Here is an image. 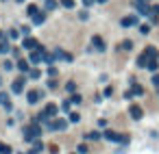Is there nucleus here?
I'll list each match as a JSON object with an SVG mask.
<instances>
[{
	"label": "nucleus",
	"instance_id": "obj_1",
	"mask_svg": "<svg viewBox=\"0 0 159 154\" xmlns=\"http://www.w3.org/2000/svg\"><path fill=\"white\" fill-rule=\"evenodd\" d=\"M39 135H42L39 124H35V122H33L31 126H26V128H24V139H26V141H31V143H33L35 139H39Z\"/></svg>",
	"mask_w": 159,
	"mask_h": 154
},
{
	"label": "nucleus",
	"instance_id": "obj_2",
	"mask_svg": "<svg viewBox=\"0 0 159 154\" xmlns=\"http://www.w3.org/2000/svg\"><path fill=\"white\" fill-rule=\"evenodd\" d=\"M102 137H105L107 141H122V143H129L127 135H118V133H113V130H102Z\"/></svg>",
	"mask_w": 159,
	"mask_h": 154
},
{
	"label": "nucleus",
	"instance_id": "obj_3",
	"mask_svg": "<svg viewBox=\"0 0 159 154\" xmlns=\"http://www.w3.org/2000/svg\"><path fill=\"white\" fill-rule=\"evenodd\" d=\"M44 57H46V50L39 46L37 50H33L31 52V63H39V61H44Z\"/></svg>",
	"mask_w": 159,
	"mask_h": 154
},
{
	"label": "nucleus",
	"instance_id": "obj_4",
	"mask_svg": "<svg viewBox=\"0 0 159 154\" xmlns=\"http://www.w3.org/2000/svg\"><path fill=\"white\" fill-rule=\"evenodd\" d=\"M92 48H94V50H105V39H102L100 35H94L92 37Z\"/></svg>",
	"mask_w": 159,
	"mask_h": 154
},
{
	"label": "nucleus",
	"instance_id": "obj_5",
	"mask_svg": "<svg viewBox=\"0 0 159 154\" xmlns=\"http://www.w3.org/2000/svg\"><path fill=\"white\" fill-rule=\"evenodd\" d=\"M129 113H131L133 119H142V117H144V111H142V106H138V104H131Z\"/></svg>",
	"mask_w": 159,
	"mask_h": 154
},
{
	"label": "nucleus",
	"instance_id": "obj_6",
	"mask_svg": "<svg viewBox=\"0 0 159 154\" xmlns=\"http://www.w3.org/2000/svg\"><path fill=\"white\" fill-rule=\"evenodd\" d=\"M120 24H122L124 28H129V26H138V15H129V18H122V20H120Z\"/></svg>",
	"mask_w": 159,
	"mask_h": 154
},
{
	"label": "nucleus",
	"instance_id": "obj_7",
	"mask_svg": "<svg viewBox=\"0 0 159 154\" xmlns=\"http://www.w3.org/2000/svg\"><path fill=\"white\" fill-rule=\"evenodd\" d=\"M11 91L13 93H22L24 91V78H18V80L11 82Z\"/></svg>",
	"mask_w": 159,
	"mask_h": 154
},
{
	"label": "nucleus",
	"instance_id": "obj_8",
	"mask_svg": "<svg viewBox=\"0 0 159 154\" xmlns=\"http://www.w3.org/2000/svg\"><path fill=\"white\" fill-rule=\"evenodd\" d=\"M11 50V46H9V41H7V35H2V31H0V54H4V52H9Z\"/></svg>",
	"mask_w": 159,
	"mask_h": 154
},
{
	"label": "nucleus",
	"instance_id": "obj_9",
	"mask_svg": "<svg viewBox=\"0 0 159 154\" xmlns=\"http://www.w3.org/2000/svg\"><path fill=\"white\" fill-rule=\"evenodd\" d=\"M142 93H144V89H142L140 85H133V87H131V89H129L127 93H124V98H133V96H142Z\"/></svg>",
	"mask_w": 159,
	"mask_h": 154
},
{
	"label": "nucleus",
	"instance_id": "obj_10",
	"mask_svg": "<svg viewBox=\"0 0 159 154\" xmlns=\"http://www.w3.org/2000/svg\"><path fill=\"white\" fill-rule=\"evenodd\" d=\"M24 48H26V50H31V48L37 50V48H39V41L33 39V37H26V39H24Z\"/></svg>",
	"mask_w": 159,
	"mask_h": 154
},
{
	"label": "nucleus",
	"instance_id": "obj_11",
	"mask_svg": "<svg viewBox=\"0 0 159 154\" xmlns=\"http://www.w3.org/2000/svg\"><path fill=\"white\" fill-rule=\"evenodd\" d=\"M0 106H4L7 111H11V100H9V96L4 91H0Z\"/></svg>",
	"mask_w": 159,
	"mask_h": 154
},
{
	"label": "nucleus",
	"instance_id": "obj_12",
	"mask_svg": "<svg viewBox=\"0 0 159 154\" xmlns=\"http://www.w3.org/2000/svg\"><path fill=\"white\" fill-rule=\"evenodd\" d=\"M52 126H54V130H65L68 128V119H61V117H57L52 122Z\"/></svg>",
	"mask_w": 159,
	"mask_h": 154
},
{
	"label": "nucleus",
	"instance_id": "obj_13",
	"mask_svg": "<svg viewBox=\"0 0 159 154\" xmlns=\"http://www.w3.org/2000/svg\"><path fill=\"white\" fill-rule=\"evenodd\" d=\"M26 98H29V104H37V100L42 98V93L39 91H29V93H26Z\"/></svg>",
	"mask_w": 159,
	"mask_h": 154
},
{
	"label": "nucleus",
	"instance_id": "obj_14",
	"mask_svg": "<svg viewBox=\"0 0 159 154\" xmlns=\"http://www.w3.org/2000/svg\"><path fill=\"white\" fill-rule=\"evenodd\" d=\"M135 9H138L140 15H148V13H150V9L146 7V2H135Z\"/></svg>",
	"mask_w": 159,
	"mask_h": 154
},
{
	"label": "nucleus",
	"instance_id": "obj_15",
	"mask_svg": "<svg viewBox=\"0 0 159 154\" xmlns=\"http://www.w3.org/2000/svg\"><path fill=\"white\" fill-rule=\"evenodd\" d=\"M144 54H146L148 59H159V50H157V48H153V46H148V48H146V50H144Z\"/></svg>",
	"mask_w": 159,
	"mask_h": 154
},
{
	"label": "nucleus",
	"instance_id": "obj_16",
	"mask_svg": "<svg viewBox=\"0 0 159 154\" xmlns=\"http://www.w3.org/2000/svg\"><path fill=\"white\" fill-rule=\"evenodd\" d=\"M33 24H44V22H46V13H44V11H39V13L37 15H33Z\"/></svg>",
	"mask_w": 159,
	"mask_h": 154
},
{
	"label": "nucleus",
	"instance_id": "obj_17",
	"mask_svg": "<svg viewBox=\"0 0 159 154\" xmlns=\"http://www.w3.org/2000/svg\"><path fill=\"white\" fill-rule=\"evenodd\" d=\"M15 67H18L20 72H29V61H24V59H18V63H15Z\"/></svg>",
	"mask_w": 159,
	"mask_h": 154
},
{
	"label": "nucleus",
	"instance_id": "obj_18",
	"mask_svg": "<svg viewBox=\"0 0 159 154\" xmlns=\"http://www.w3.org/2000/svg\"><path fill=\"white\" fill-rule=\"evenodd\" d=\"M57 111H59V109H57V104H48V106H46V111H44V113H46L48 117H54V115H57Z\"/></svg>",
	"mask_w": 159,
	"mask_h": 154
},
{
	"label": "nucleus",
	"instance_id": "obj_19",
	"mask_svg": "<svg viewBox=\"0 0 159 154\" xmlns=\"http://www.w3.org/2000/svg\"><path fill=\"white\" fill-rule=\"evenodd\" d=\"M131 48H133V41H131V39H124V41L118 46V50H124V52H129Z\"/></svg>",
	"mask_w": 159,
	"mask_h": 154
},
{
	"label": "nucleus",
	"instance_id": "obj_20",
	"mask_svg": "<svg viewBox=\"0 0 159 154\" xmlns=\"http://www.w3.org/2000/svg\"><path fill=\"white\" fill-rule=\"evenodd\" d=\"M148 61H150V59H148V57H146V54H144V52H142V54H140V57H138V67H146V65H148Z\"/></svg>",
	"mask_w": 159,
	"mask_h": 154
},
{
	"label": "nucleus",
	"instance_id": "obj_21",
	"mask_svg": "<svg viewBox=\"0 0 159 154\" xmlns=\"http://www.w3.org/2000/svg\"><path fill=\"white\" fill-rule=\"evenodd\" d=\"M157 67H159V59H150L146 65V70H150V72H157Z\"/></svg>",
	"mask_w": 159,
	"mask_h": 154
},
{
	"label": "nucleus",
	"instance_id": "obj_22",
	"mask_svg": "<svg viewBox=\"0 0 159 154\" xmlns=\"http://www.w3.org/2000/svg\"><path fill=\"white\" fill-rule=\"evenodd\" d=\"M0 154H13V150H11V145H7V143L0 141Z\"/></svg>",
	"mask_w": 159,
	"mask_h": 154
},
{
	"label": "nucleus",
	"instance_id": "obj_23",
	"mask_svg": "<svg viewBox=\"0 0 159 154\" xmlns=\"http://www.w3.org/2000/svg\"><path fill=\"white\" fill-rule=\"evenodd\" d=\"M100 137H102L100 133H87V135H85V139H90V141H98Z\"/></svg>",
	"mask_w": 159,
	"mask_h": 154
},
{
	"label": "nucleus",
	"instance_id": "obj_24",
	"mask_svg": "<svg viewBox=\"0 0 159 154\" xmlns=\"http://www.w3.org/2000/svg\"><path fill=\"white\" fill-rule=\"evenodd\" d=\"M68 100H70V104H81V96H79V93H72Z\"/></svg>",
	"mask_w": 159,
	"mask_h": 154
},
{
	"label": "nucleus",
	"instance_id": "obj_25",
	"mask_svg": "<svg viewBox=\"0 0 159 154\" xmlns=\"http://www.w3.org/2000/svg\"><path fill=\"white\" fill-rule=\"evenodd\" d=\"M26 13H29V15H31V18H33V15H37V13H39V9H37V7H35V4H31V7H29V9H26Z\"/></svg>",
	"mask_w": 159,
	"mask_h": 154
},
{
	"label": "nucleus",
	"instance_id": "obj_26",
	"mask_svg": "<svg viewBox=\"0 0 159 154\" xmlns=\"http://www.w3.org/2000/svg\"><path fill=\"white\" fill-rule=\"evenodd\" d=\"M76 152H79V154H87V152H90V148H87V143H81L79 148H76Z\"/></svg>",
	"mask_w": 159,
	"mask_h": 154
},
{
	"label": "nucleus",
	"instance_id": "obj_27",
	"mask_svg": "<svg viewBox=\"0 0 159 154\" xmlns=\"http://www.w3.org/2000/svg\"><path fill=\"white\" fill-rule=\"evenodd\" d=\"M65 89H68V93H74V91H76V82H72V80H70L68 85H65Z\"/></svg>",
	"mask_w": 159,
	"mask_h": 154
},
{
	"label": "nucleus",
	"instance_id": "obj_28",
	"mask_svg": "<svg viewBox=\"0 0 159 154\" xmlns=\"http://www.w3.org/2000/svg\"><path fill=\"white\" fill-rule=\"evenodd\" d=\"M140 33H142V35H148V33H150V26H148V24H142V26H140Z\"/></svg>",
	"mask_w": 159,
	"mask_h": 154
},
{
	"label": "nucleus",
	"instance_id": "obj_29",
	"mask_svg": "<svg viewBox=\"0 0 159 154\" xmlns=\"http://www.w3.org/2000/svg\"><path fill=\"white\" fill-rule=\"evenodd\" d=\"M70 122H72V124H79V122H81L79 113H70Z\"/></svg>",
	"mask_w": 159,
	"mask_h": 154
},
{
	"label": "nucleus",
	"instance_id": "obj_30",
	"mask_svg": "<svg viewBox=\"0 0 159 154\" xmlns=\"http://www.w3.org/2000/svg\"><path fill=\"white\" fill-rule=\"evenodd\" d=\"M61 4H63L65 9H72L74 7V0H61Z\"/></svg>",
	"mask_w": 159,
	"mask_h": 154
},
{
	"label": "nucleus",
	"instance_id": "obj_31",
	"mask_svg": "<svg viewBox=\"0 0 159 154\" xmlns=\"http://www.w3.org/2000/svg\"><path fill=\"white\" fill-rule=\"evenodd\" d=\"M42 148H44V145H42V141H39V139H35V141H33V150H37V152H39Z\"/></svg>",
	"mask_w": 159,
	"mask_h": 154
},
{
	"label": "nucleus",
	"instance_id": "obj_32",
	"mask_svg": "<svg viewBox=\"0 0 159 154\" xmlns=\"http://www.w3.org/2000/svg\"><path fill=\"white\" fill-rule=\"evenodd\" d=\"M54 7H57V0H46V9H54Z\"/></svg>",
	"mask_w": 159,
	"mask_h": 154
},
{
	"label": "nucleus",
	"instance_id": "obj_33",
	"mask_svg": "<svg viewBox=\"0 0 159 154\" xmlns=\"http://www.w3.org/2000/svg\"><path fill=\"white\" fill-rule=\"evenodd\" d=\"M18 37H20V33L15 31V28H13V31H9V39H18Z\"/></svg>",
	"mask_w": 159,
	"mask_h": 154
},
{
	"label": "nucleus",
	"instance_id": "obj_34",
	"mask_svg": "<svg viewBox=\"0 0 159 154\" xmlns=\"http://www.w3.org/2000/svg\"><path fill=\"white\" fill-rule=\"evenodd\" d=\"M48 87H50V89H57V87H59V82H57V80H54V78H52L50 82H48Z\"/></svg>",
	"mask_w": 159,
	"mask_h": 154
},
{
	"label": "nucleus",
	"instance_id": "obj_35",
	"mask_svg": "<svg viewBox=\"0 0 159 154\" xmlns=\"http://www.w3.org/2000/svg\"><path fill=\"white\" fill-rule=\"evenodd\" d=\"M61 109H63V111H65V113H68V111H70V100H65V102L61 104Z\"/></svg>",
	"mask_w": 159,
	"mask_h": 154
},
{
	"label": "nucleus",
	"instance_id": "obj_36",
	"mask_svg": "<svg viewBox=\"0 0 159 154\" xmlns=\"http://www.w3.org/2000/svg\"><path fill=\"white\" fill-rule=\"evenodd\" d=\"M2 67H4V70H13V63H11V61H4Z\"/></svg>",
	"mask_w": 159,
	"mask_h": 154
},
{
	"label": "nucleus",
	"instance_id": "obj_37",
	"mask_svg": "<svg viewBox=\"0 0 159 154\" xmlns=\"http://www.w3.org/2000/svg\"><path fill=\"white\" fill-rule=\"evenodd\" d=\"M46 74H48V76H57V70H54V67H48Z\"/></svg>",
	"mask_w": 159,
	"mask_h": 154
},
{
	"label": "nucleus",
	"instance_id": "obj_38",
	"mask_svg": "<svg viewBox=\"0 0 159 154\" xmlns=\"http://www.w3.org/2000/svg\"><path fill=\"white\" fill-rule=\"evenodd\" d=\"M153 85L159 87V74H153Z\"/></svg>",
	"mask_w": 159,
	"mask_h": 154
},
{
	"label": "nucleus",
	"instance_id": "obj_39",
	"mask_svg": "<svg viewBox=\"0 0 159 154\" xmlns=\"http://www.w3.org/2000/svg\"><path fill=\"white\" fill-rule=\"evenodd\" d=\"M31 78H39V70H33V72H31Z\"/></svg>",
	"mask_w": 159,
	"mask_h": 154
},
{
	"label": "nucleus",
	"instance_id": "obj_40",
	"mask_svg": "<svg viewBox=\"0 0 159 154\" xmlns=\"http://www.w3.org/2000/svg\"><path fill=\"white\" fill-rule=\"evenodd\" d=\"M79 18H81V20H87V18H90V13H87V11H81Z\"/></svg>",
	"mask_w": 159,
	"mask_h": 154
},
{
	"label": "nucleus",
	"instance_id": "obj_41",
	"mask_svg": "<svg viewBox=\"0 0 159 154\" xmlns=\"http://www.w3.org/2000/svg\"><path fill=\"white\" fill-rule=\"evenodd\" d=\"M48 152H50V154H57V145H48Z\"/></svg>",
	"mask_w": 159,
	"mask_h": 154
},
{
	"label": "nucleus",
	"instance_id": "obj_42",
	"mask_svg": "<svg viewBox=\"0 0 159 154\" xmlns=\"http://www.w3.org/2000/svg\"><path fill=\"white\" fill-rule=\"evenodd\" d=\"M96 0H83V7H90V4H94Z\"/></svg>",
	"mask_w": 159,
	"mask_h": 154
},
{
	"label": "nucleus",
	"instance_id": "obj_43",
	"mask_svg": "<svg viewBox=\"0 0 159 154\" xmlns=\"http://www.w3.org/2000/svg\"><path fill=\"white\" fill-rule=\"evenodd\" d=\"M26 154H37V150H31V152H26Z\"/></svg>",
	"mask_w": 159,
	"mask_h": 154
},
{
	"label": "nucleus",
	"instance_id": "obj_44",
	"mask_svg": "<svg viewBox=\"0 0 159 154\" xmlns=\"http://www.w3.org/2000/svg\"><path fill=\"white\" fill-rule=\"evenodd\" d=\"M135 2H148V0H135Z\"/></svg>",
	"mask_w": 159,
	"mask_h": 154
},
{
	"label": "nucleus",
	"instance_id": "obj_45",
	"mask_svg": "<svg viewBox=\"0 0 159 154\" xmlns=\"http://www.w3.org/2000/svg\"><path fill=\"white\" fill-rule=\"evenodd\" d=\"M96 2H100V4H102V2H107V0H96Z\"/></svg>",
	"mask_w": 159,
	"mask_h": 154
},
{
	"label": "nucleus",
	"instance_id": "obj_46",
	"mask_svg": "<svg viewBox=\"0 0 159 154\" xmlns=\"http://www.w3.org/2000/svg\"><path fill=\"white\" fill-rule=\"evenodd\" d=\"M15 2H24V0H15Z\"/></svg>",
	"mask_w": 159,
	"mask_h": 154
},
{
	"label": "nucleus",
	"instance_id": "obj_47",
	"mask_svg": "<svg viewBox=\"0 0 159 154\" xmlns=\"http://www.w3.org/2000/svg\"><path fill=\"white\" fill-rule=\"evenodd\" d=\"M76 154H79V152H76Z\"/></svg>",
	"mask_w": 159,
	"mask_h": 154
}]
</instances>
